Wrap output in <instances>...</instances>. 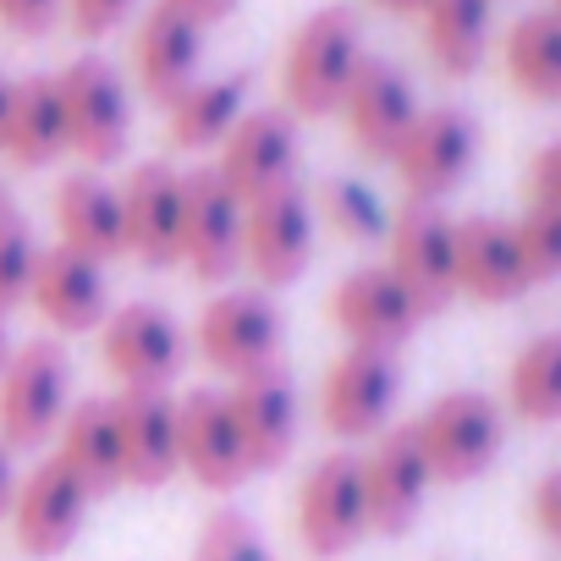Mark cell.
Segmentation results:
<instances>
[{
  "label": "cell",
  "instance_id": "6da1fadb",
  "mask_svg": "<svg viewBox=\"0 0 561 561\" xmlns=\"http://www.w3.org/2000/svg\"><path fill=\"white\" fill-rule=\"evenodd\" d=\"M364 67V34L347 7H320L304 18L293 34L287 56H280V94H287V116H336L347 100L353 72Z\"/></svg>",
  "mask_w": 561,
  "mask_h": 561
},
{
  "label": "cell",
  "instance_id": "7a4b0ae2",
  "mask_svg": "<svg viewBox=\"0 0 561 561\" xmlns=\"http://www.w3.org/2000/svg\"><path fill=\"white\" fill-rule=\"evenodd\" d=\"M408 430L435 484H473L506 446V413L484 391H446Z\"/></svg>",
  "mask_w": 561,
  "mask_h": 561
},
{
  "label": "cell",
  "instance_id": "3957f363",
  "mask_svg": "<svg viewBox=\"0 0 561 561\" xmlns=\"http://www.w3.org/2000/svg\"><path fill=\"white\" fill-rule=\"evenodd\" d=\"M72 408V358L61 342H28L12 347L0 369V440L7 451H39L61 430Z\"/></svg>",
  "mask_w": 561,
  "mask_h": 561
},
{
  "label": "cell",
  "instance_id": "277c9868",
  "mask_svg": "<svg viewBox=\"0 0 561 561\" xmlns=\"http://www.w3.org/2000/svg\"><path fill=\"white\" fill-rule=\"evenodd\" d=\"M314 259V198L298 182H280L242 204V264L259 287H293Z\"/></svg>",
  "mask_w": 561,
  "mask_h": 561
},
{
  "label": "cell",
  "instance_id": "5b68a950",
  "mask_svg": "<svg viewBox=\"0 0 561 561\" xmlns=\"http://www.w3.org/2000/svg\"><path fill=\"white\" fill-rule=\"evenodd\" d=\"M56 89L67 111V154H83L89 165H116L133 138V105L116 67L100 56H83L56 78Z\"/></svg>",
  "mask_w": 561,
  "mask_h": 561
},
{
  "label": "cell",
  "instance_id": "8992f818",
  "mask_svg": "<svg viewBox=\"0 0 561 561\" xmlns=\"http://www.w3.org/2000/svg\"><path fill=\"white\" fill-rule=\"evenodd\" d=\"M100 358L122 391H165L182 364H187V336L182 325L154 309V304H127L111 309L100 325Z\"/></svg>",
  "mask_w": 561,
  "mask_h": 561
},
{
  "label": "cell",
  "instance_id": "52a82bcc",
  "mask_svg": "<svg viewBox=\"0 0 561 561\" xmlns=\"http://www.w3.org/2000/svg\"><path fill=\"white\" fill-rule=\"evenodd\" d=\"M473 160H479L473 116L457 105H435V111H419V122L408 127L391 165L408 187V204H440L446 193H457L468 182Z\"/></svg>",
  "mask_w": 561,
  "mask_h": 561
},
{
  "label": "cell",
  "instance_id": "ba28073f",
  "mask_svg": "<svg viewBox=\"0 0 561 561\" xmlns=\"http://www.w3.org/2000/svg\"><path fill=\"white\" fill-rule=\"evenodd\" d=\"M89 490L56 462V457H39V468H28L12 490V506H7V523H12V539L23 556L34 561H56L78 545L83 523H89Z\"/></svg>",
  "mask_w": 561,
  "mask_h": 561
},
{
  "label": "cell",
  "instance_id": "9c48e42d",
  "mask_svg": "<svg viewBox=\"0 0 561 561\" xmlns=\"http://www.w3.org/2000/svg\"><path fill=\"white\" fill-rule=\"evenodd\" d=\"M402 397V364L397 353L347 347L325 380H320V419L342 440H375L391 424V408Z\"/></svg>",
  "mask_w": 561,
  "mask_h": 561
},
{
  "label": "cell",
  "instance_id": "30bf717a",
  "mask_svg": "<svg viewBox=\"0 0 561 561\" xmlns=\"http://www.w3.org/2000/svg\"><path fill=\"white\" fill-rule=\"evenodd\" d=\"M386 270L419 298L424 314H440L457 298V220L440 204H408L386 226Z\"/></svg>",
  "mask_w": 561,
  "mask_h": 561
},
{
  "label": "cell",
  "instance_id": "8fae6325",
  "mask_svg": "<svg viewBox=\"0 0 561 561\" xmlns=\"http://www.w3.org/2000/svg\"><path fill=\"white\" fill-rule=\"evenodd\" d=\"M430 314L419 309V298L386 264H364L347 280H336L331 293V325L353 342V347H375V353H397L419 336Z\"/></svg>",
  "mask_w": 561,
  "mask_h": 561
},
{
  "label": "cell",
  "instance_id": "7c38bea8",
  "mask_svg": "<svg viewBox=\"0 0 561 561\" xmlns=\"http://www.w3.org/2000/svg\"><path fill=\"white\" fill-rule=\"evenodd\" d=\"M369 534V512H364V473L353 451H331L309 468L304 490H298V539L309 556L336 561L347 556L358 539Z\"/></svg>",
  "mask_w": 561,
  "mask_h": 561
},
{
  "label": "cell",
  "instance_id": "4fadbf2b",
  "mask_svg": "<svg viewBox=\"0 0 561 561\" xmlns=\"http://www.w3.org/2000/svg\"><path fill=\"white\" fill-rule=\"evenodd\" d=\"M193 347L209 369L242 380L280 358V309L264 293H220L215 304H204Z\"/></svg>",
  "mask_w": 561,
  "mask_h": 561
},
{
  "label": "cell",
  "instance_id": "5bb4252c",
  "mask_svg": "<svg viewBox=\"0 0 561 561\" xmlns=\"http://www.w3.org/2000/svg\"><path fill=\"white\" fill-rule=\"evenodd\" d=\"M182 264L198 280H226L242 264V198L215 165L182 171Z\"/></svg>",
  "mask_w": 561,
  "mask_h": 561
},
{
  "label": "cell",
  "instance_id": "9a60e30c",
  "mask_svg": "<svg viewBox=\"0 0 561 561\" xmlns=\"http://www.w3.org/2000/svg\"><path fill=\"white\" fill-rule=\"evenodd\" d=\"M226 408H231V424L242 435V451H248V468H280L298 446V391H293V369L287 364H264L242 380H231L226 391Z\"/></svg>",
  "mask_w": 561,
  "mask_h": 561
},
{
  "label": "cell",
  "instance_id": "2e32d148",
  "mask_svg": "<svg viewBox=\"0 0 561 561\" xmlns=\"http://www.w3.org/2000/svg\"><path fill=\"white\" fill-rule=\"evenodd\" d=\"M364 473V512H369V534H408L430 501V468L413 446V430H380L375 446L358 457Z\"/></svg>",
  "mask_w": 561,
  "mask_h": 561
},
{
  "label": "cell",
  "instance_id": "e0dca14e",
  "mask_svg": "<svg viewBox=\"0 0 561 561\" xmlns=\"http://www.w3.org/2000/svg\"><path fill=\"white\" fill-rule=\"evenodd\" d=\"M342 116H347V133H353L358 154L391 165L397 149H402V138H408V127L419 122V94H413L408 72H397L391 61L364 56V67L347 83Z\"/></svg>",
  "mask_w": 561,
  "mask_h": 561
},
{
  "label": "cell",
  "instance_id": "ac0fdd59",
  "mask_svg": "<svg viewBox=\"0 0 561 561\" xmlns=\"http://www.w3.org/2000/svg\"><path fill=\"white\" fill-rule=\"evenodd\" d=\"M28 304L56 336H83L100 331L111 314V287H105V264L78 259L67 248H39L34 280H28Z\"/></svg>",
  "mask_w": 561,
  "mask_h": 561
},
{
  "label": "cell",
  "instance_id": "d6986e66",
  "mask_svg": "<svg viewBox=\"0 0 561 561\" xmlns=\"http://www.w3.org/2000/svg\"><path fill=\"white\" fill-rule=\"evenodd\" d=\"M122 193V226H127V253L149 270L182 264V171L149 160L127 176Z\"/></svg>",
  "mask_w": 561,
  "mask_h": 561
},
{
  "label": "cell",
  "instance_id": "ffe728a7",
  "mask_svg": "<svg viewBox=\"0 0 561 561\" xmlns=\"http://www.w3.org/2000/svg\"><path fill=\"white\" fill-rule=\"evenodd\" d=\"M298 165V127L287 111H242V122L220 144V182L248 204L280 182H293Z\"/></svg>",
  "mask_w": 561,
  "mask_h": 561
},
{
  "label": "cell",
  "instance_id": "44dd1931",
  "mask_svg": "<svg viewBox=\"0 0 561 561\" xmlns=\"http://www.w3.org/2000/svg\"><path fill=\"white\" fill-rule=\"evenodd\" d=\"M176 462L204 490H237L253 468L242 451V435L231 424L226 391H193L176 402Z\"/></svg>",
  "mask_w": 561,
  "mask_h": 561
},
{
  "label": "cell",
  "instance_id": "7402d4cb",
  "mask_svg": "<svg viewBox=\"0 0 561 561\" xmlns=\"http://www.w3.org/2000/svg\"><path fill=\"white\" fill-rule=\"evenodd\" d=\"M534 287L523 253L512 242V220L473 215L457 220V293L473 304H517Z\"/></svg>",
  "mask_w": 561,
  "mask_h": 561
},
{
  "label": "cell",
  "instance_id": "603a6c76",
  "mask_svg": "<svg viewBox=\"0 0 561 561\" xmlns=\"http://www.w3.org/2000/svg\"><path fill=\"white\" fill-rule=\"evenodd\" d=\"M116 435H122V473L138 490H160L176 462V402L165 391H122L111 397Z\"/></svg>",
  "mask_w": 561,
  "mask_h": 561
},
{
  "label": "cell",
  "instance_id": "cb8c5ba5",
  "mask_svg": "<svg viewBox=\"0 0 561 561\" xmlns=\"http://www.w3.org/2000/svg\"><path fill=\"white\" fill-rule=\"evenodd\" d=\"M198 56H204V28L193 18H182L176 7H165V0L138 23L133 67L154 105H171L187 83H198Z\"/></svg>",
  "mask_w": 561,
  "mask_h": 561
},
{
  "label": "cell",
  "instance_id": "d4e9b609",
  "mask_svg": "<svg viewBox=\"0 0 561 561\" xmlns=\"http://www.w3.org/2000/svg\"><path fill=\"white\" fill-rule=\"evenodd\" d=\"M56 462H61L89 495H111V490L127 484L111 397H83V402L67 408V419H61V430H56Z\"/></svg>",
  "mask_w": 561,
  "mask_h": 561
},
{
  "label": "cell",
  "instance_id": "484cf974",
  "mask_svg": "<svg viewBox=\"0 0 561 561\" xmlns=\"http://www.w3.org/2000/svg\"><path fill=\"white\" fill-rule=\"evenodd\" d=\"M56 231L67 253L111 264L127 253V226H122V193L100 176H67L56 187Z\"/></svg>",
  "mask_w": 561,
  "mask_h": 561
},
{
  "label": "cell",
  "instance_id": "4316f807",
  "mask_svg": "<svg viewBox=\"0 0 561 561\" xmlns=\"http://www.w3.org/2000/svg\"><path fill=\"white\" fill-rule=\"evenodd\" d=\"M7 154L23 171L56 165L67 154V111L56 78H18L12 83V122H7Z\"/></svg>",
  "mask_w": 561,
  "mask_h": 561
},
{
  "label": "cell",
  "instance_id": "83f0119b",
  "mask_svg": "<svg viewBox=\"0 0 561 561\" xmlns=\"http://www.w3.org/2000/svg\"><path fill=\"white\" fill-rule=\"evenodd\" d=\"M242 105H248V78L231 72V78H209V83H187L171 105H165V138L171 149H215L226 144V133L242 122Z\"/></svg>",
  "mask_w": 561,
  "mask_h": 561
},
{
  "label": "cell",
  "instance_id": "f1b7e54d",
  "mask_svg": "<svg viewBox=\"0 0 561 561\" xmlns=\"http://www.w3.org/2000/svg\"><path fill=\"white\" fill-rule=\"evenodd\" d=\"M501 67H506V83L523 100L561 105V18L556 12L517 18L501 39Z\"/></svg>",
  "mask_w": 561,
  "mask_h": 561
},
{
  "label": "cell",
  "instance_id": "f546056e",
  "mask_svg": "<svg viewBox=\"0 0 561 561\" xmlns=\"http://www.w3.org/2000/svg\"><path fill=\"white\" fill-rule=\"evenodd\" d=\"M424 50L446 78H473L490 50V0H424Z\"/></svg>",
  "mask_w": 561,
  "mask_h": 561
},
{
  "label": "cell",
  "instance_id": "4dcf8cb0",
  "mask_svg": "<svg viewBox=\"0 0 561 561\" xmlns=\"http://www.w3.org/2000/svg\"><path fill=\"white\" fill-rule=\"evenodd\" d=\"M506 408L523 424H561V331L523 342L506 369Z\"/></svg>",
  "mask_w": 561,
  "mask_h": 561
},
{
  "label": "cell",
  "instance_id": "1f68e13d",
  "mask_svg": "<svg viewBox=\"0 0 561 561\" xmlns=\"http://www.w3.org/2000/svg\"><path fill=\"white\" fill-rule=\"evenodd\" d=\"M320 215L347 237V242H375V237H386V209H380V198L364 187V182H353V176H331L325 187H320Z\"/></svg>",
  "mask_w": 561,
  "mask_h": 561
},
{
  "label": "cell",
  "instance_id": "d6a6232c",
  "mask_svg": "<svg viewBox=\"0 0 561 561\" xmlns=\"http://www.w3.org/2000/svg\"><path fill=\"white\" fill-rule=\"evenodd\" d=\"M512 242L523 253V270L534 287L561 275V209H545V204H528L517 220H512Z\"/></svg>",
  "mask_w": 561,
  "mask_h": 561
},
{
  "label": "cell",
  "instance_id": "836d02e7",
  "mask_svg": "<svg viewBox=\"0 0 561 561\" xmlns=\"http://www.w3.org/2000/svg\"><path fill=\"white\" fill-rule=\"evenodd\" d=\"M34 264H39V242L28 231V220H7L0 226V320L12 309L28 304V280H34Z\"/></svg>",
  "mask_w": 561,
  "mask_h": 561
},
{
  "label": "cell",
  "instance_id": "e575fe53",
  "mask_svg": "<svg viewBox=\"0 0 561 561\" xmlns=\"http://www.w3.org/2000/svg\"><path fill=\"white\" fill-rule=\"evenodd\" d=\"M193 561H275V556L242 512H215L193 545Z\"/></svg>",
  "mask_w": 561,
  "mask_h": 561
},
{
  "label": "cell",
  "instance_id": "d590c367",
  "mask_svg": "<svg viewBox=\"0 0 561 561\" xmlns=\"http://www.w3.org/2000/svg\"><path fill=\"white\" fill-rule=\"evenodd\" d=\"M528 523H534V534L545 545L561 550V468H550V473L534 479V490H528Z\"/></svg>",
  "mask_w": 561,
  "mask_h": 561
},
{
  "label": "cell",
  "instance_id": "8d00e7d4",
  "mask_svg": "<svg viewBox=\"0 0 561 561\" xmlns=\"http://www.w3.org/2000/svg\"><path fill=\"white\" fill-rule=\"evenodd\" d=\"M61 18V0H0V28L18 39H45Z\"/></svg>",
  "mask_w": 561,
  "mask_h": 561
},
{
  "label": "cell",
  "instance_id": "74e56055",
  "mask_svg": "<svg viewBox=\"0 0 561 561\" xmlns=\"http://www.w3.org/2000/svg\"><path fill=\"white\" fill-rule=\"evenodd\" d=\"M61 7H67V18H72V28L83 39H105V34H116L127 23L133 0H61Z\"/></svg>",
  "mask_w": 561,
  "mask_h": 561
},
{
  "label": "cell",
  "instance_id": "f35d334b",
  "mask_svg": "<svg viewBox=\"0 0 561 561\" xmlns=\"http://www.w3.org/2000/svg\"><path fill=\"white\" fill-rule=\"evenodd\" d=\"M528 204L561 209V138L545 144V149L528 160Z\"/></svg>",
  "mask_w": 561,
  "mask_h": 561
},
{
  "label": "cell",
  "instance_id": "ab89813d",
  "mask_svg": "<svg viewBox=\"0 0 561 561\" xmlns=\"http://www.w3.org/2000/svg\"><path fill=\"white\" fill-rule=\"evenodd\" d=\"M165 7H176L182 18H193L198 28H209V23H226L242 0H165Z\"/></svg>",
  "mask_w": 561,
  "mask_h": 561
},
{
  "label": "cell",
  "instance_id": "60d3db41",
  "mask_svg": "<svg viewBox=\"0 0 561 561\" xmlns=\"http://www.w3.org/2000/svg\"><path fill=\"white\" fill-rule=\"evenodd\" d=\"M12 490H18V468H12L7 440H0V517H7V506H12Z\"/></svg>",
  "mask_w": 561,
  "mask_h": 561
},
{
  "label": "cell",
  "instance_id": "b9f144b4",
  "mask_svg": "<svg viewBox=\"0 0 561 561\" xmlns=\"http://www.w3.org/2000/svg\"><path fill=\"white\" fill-rule=\"evenodd\" d=\"M369 7H380V12H391V18H419L424 0H369Z\"/></svg>",
  "mask_w": 561,
  "mask_h": 561
},
{
  "label": "cell",
  "instance_id": "7bdbcfd3",
  "mask_svg": "<svg viewBox=\"0 0 561 561\" xmlns=\"http://www.w3.org/2000/svg\"><path fill=\"white\" fill-rule=\"evenodd\" d=\"M7 122H12V78H0V149H7Z\"/></svg>",
  "mask_w": 561,
  "mask_h": 561
},
{
  "label": "cell",
  "instance_id": "ee69618b",
  "mask_svg": "<svg viewBox=\"0 0 561 561\" xmlns=\"http://www.w3.org/2000/svg\"><path fill=\"white\" fill-rule=\"evenodd\" d=\"M12 220V193H7V182H0V226Z\"/></svg>",
  "mask_w": 561,
  "mask_h": 561
},
{
  "label": "cell",
  "instance_id": "f6af8a7d",
  "mask_svg": "<svg viewBox=\"0 0 561 561\" xmlns=\"http://www.w3.org/2000/svg\"><path fill=\"white\" fill-rule=\"evenodd\" d=\"M7 358H12V342H7V320H0V369H7Z\"/></svg>",
  "mask_w": 561,
  "mask_h": 561
},
{
  "label": "cell",
  "instance_id": "bcb514c9",
  "mask_svg": "<svg viewBox=\"0 0 561 561\" xmlns=\"http://www.w3.org/2000/svg\"><path fill=\"white\" fill-rule=\"evenodd\" d=\"M550 12H556V18H561V0H550Z\"/></svg>",
  "mask_w": 561,
  "mask_h": 561
}]
</instances>
